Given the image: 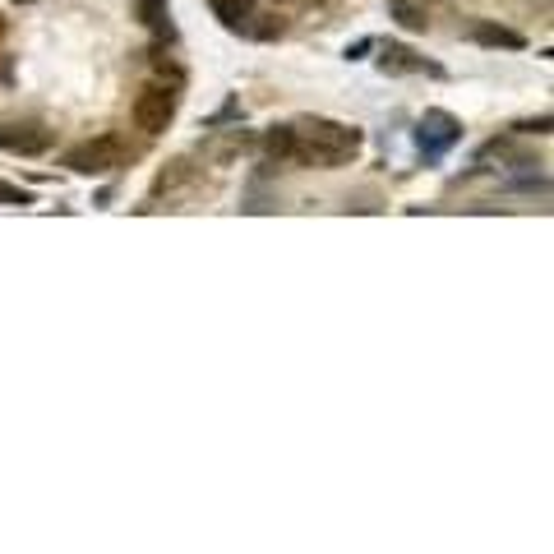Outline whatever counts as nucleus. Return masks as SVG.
Listing matches in <instances>:
<instances>
[{
    "label": "nucleus",
    "instance_id": "nucleus-1",
    "mask_svg": "<svg viewBox=\"0 0 554 554\" xmlns=\"http://www.w3.org/2000/svg\"><path fill=\"white\" fill-rule=\"evenodd\" d=\"M291 134H296V162L301 167H324V171L356 162V153L365 144V134L356 125L328 121V116H301L291 125Z\"/></svg>",
    "mask_w": 554,
    "mask_h": 554
},
{
    "label": "nucleus",
    "instance_id": "nucleus-2",
    "mask_svg": "<svg viewBox=\"0 0 554 554\" xmlns=\"http://www.w3.org/2000/svg\"><path fill=\"white\" fill-rule=\"evenodd\" d=\"M125 157H130V148H125L116 134H97V139L74 144L70 153L61 157V167L74 171V176H111V171L125 167Z\"/></svg>",
    "mask_w": 554,
    "mask_h": 554
},
{
    "label": "nucleus",
    "instance_id": "nucleus-3",
    "mask_svg": "<svg viewBox=\"0 0 554 554\" xmlns=\"http://www.w3.org/2000/svg\"><path fill=\"white\" fill-rule=\"evenodd\" d=\"M458 144H462V121H458V116L444 111V107L425 111L421 125H416V148H421L425 162H439L448 148H458Z\"/></svg>",
    "mask_w": 554,
    "mask_h": 554
},
{
    "label": "nucleus",
    "instance_id": "nucleus-4",
    "mask_svg": "<svg viewBox=\"0 0 554 554\" xmlns=\"http://www.w3.org/2000/svg\"><path fill=\"white\" fill-rule=\"evenodd\" d=\"M181 111V93L171 84H148L144 93L134 97V125L144 134H162Z\"/></svg>",
    "mask_w": 554,
    "mask_h": 554
},
{
    "label": "nucleus",
    "instance_id": "nucleus-5",
    "mask_svg": "<svg viewBox=\"0 0 554 554\" xmlns=\"http://www.w3.org/2000/svg\"><path fill=\"white\" fill-rule=\"evenodd\" d=\"M51 148V130L42 121H5L0 125V153L37 157Z\"/></svg>",
    "mask_w": 554,
    "mask_h": 554
},
{
    "label": "nucleus",
    "instance_id": "nucleus-6",
    "mask_svg": "<svg viewBox=\"0 0 554 554\" xmlns=\"http://www.w3.org/2000/svg\"><path fill=\"white\" fill-rule=\"evenodd\" d=\"M379 47V70L384 74H434L439 79V65H430L425 56H416L411 47H402V42H374Z\"/></svg>",
    "mask_w": 554,
    "mask_h": 554
},
{
    "label": "nucleus",
    "instance_id": "nucleus-7",
    "mask_svg": "<svg viewBox=\"0 0 554 554\" xmlns=\"http://www.w3.org/2000/svg\"><path fill=\"white\" fill-rule=\"evenodd\" d=\"M245 148H250V134H245L241 125H236V130H227L222 139H204V157H208V162H217V167H231Z\"/></svg>",
    "mask_w": 554,
    "mask_h": 554
},
{
    "label": "nucleus",
    "instance_id": "nucleus-8",
    "mask_svg": "<svg viewBox=\"0 0 554 554\" xmlns=\"http://www.w3.org/2000/svg\"><path fill=\"white\" fill-rule=\"evenodd\" d=\"M471 42H481V47H499V51H522L527 47V37L518 28H504V24H476L471 28Z\"/></svg>",
    "mask_w": 554,
    "mask_h": 554
},
{
    "label": "nucleus",
    "instance_id": "nucleus-9",
    "mask_svg": "<svg viewBox=\"0 0 554 554\" xmlns=\"http://www.w3.org/2000/svg\"><path fill=\"white\" fill-rule=\"evenodd\" d=\"M259 148H264L268 162H296V134H291V125H268Z\"/></svg>",
    "mask_w": 554,
    "mask_h": 554
},
{
    "label": "nucleus",
    "instance_id": "nucleus-10",
    "mask_svg": "<svg viewBox=\"0 0 554 554\" xmlns=\"http://www.w3.org/2000/svg\"><path fill=\"white\" fill-rule=\"evenodd\" d=\"M194 176H199V167H190L185 157H176V162H167V167L157 171L153 194H181L185 185H194Z\"/></svg>",
    "mask_w": 554,
    "mask_h": 554
},
{
    "label": "nucleus",
    "instance_id": "nucleus-11",
    "mask_svg": "<svg viewBox=\"0 0 554 554\" xmlns=\"http://www.w3.org/2000/svg\"><path fill=\"white\" fill-rule=\"evenodd\" d=\"M208 5H213V14L231 28V33H241V28L250 24V14H254V0H208Z\"/></svg>",
    "mask_w": 554,
    "mask_h": 554
},
{
    "label": "nucleus",
    "instance_id": "nucleus-12",
    "mask_svg": "<svg viewBox=\"0 0 554 554\" xmlns=\"http://www.w3.org/2000/svg\"><path fill=\"white\" fill-rule=\"evenodd\" d=\"M393 19L402 28H411V33H421L430 24V10H425V0H393Z\"/></svg>",
    "mask_w": 554,
    "mask_h": 554
},
{
    "label": "nucleus",
    "instance_id": "nucleus-13",
    "mask_svg": "<svg viewBox=\"0 0 554 554\" xmlns=\"http://www.w3.org/2000/svg\"><path fill=\"white\" fill-rule=\"evenodd\" d=\"M134 10H139V24L153 28V33H167V0H134Z\"/></svg>",
    "mask_w": 554,
    "mask_h": 554
},
{
    "label": "nucleus",
    "instance_id": "nucleus-14",
    "mask_svg": "<svg viewBox=\"0 0 554 554\" xmlns=\"http://www.w3.org/2000/svg\"><path fill=\"white\" fill-rule=\"evenodd\" d=\"M0 204H33V194L28 190H19V185H10V181H0Z\"/></svg>",
    "mask_w": 554,
    "mask_h": 554
},
{
    "label": "nucleus",
    "instance_id": "nucleus-15",
    "mask_svg": "<svg viewBox=\"0 0 554 554\" xmlns=\"http://www.w3.org/2000/svg\"><path fill=\"white\" fill-rule=\"evenodd\" d=\"M365 51H374V37H361V42H351V47H347V61H365Z\"/></svg>",
    "mask_w": 554,
    "mask_h": 554
},
{
    "label": "nucleus",
    "instance_id": "nucleus-16",
    "mask_svg": "<svg viewBox=\"0 0 554 554\" xmlns=\"http://www.w3.org/2000/svg\"><path fill=\"white\" fill-rule=\"evenodd\" d=\"M550 125H554L550 116H541V121H522V125H518V134H550Z\"/></svg>",
    "mask_w": 554,
    "mask_h": 554
},
{
    "label": "nucleus",
    "instance_id": "nucleus-17",
    "mask_svg": "<svg viewBox=\"0 0 554 554\" xmlns=\"http://www.w3.org/2000/svg\"><path fill=\"white\" fill-rule=\"evenodd\" d=\"M0 37H5V14H0Z\"/></svg>",
    "mask_w": 554,
    "mask_h": 554
},
{
    "label": "nucleus",
    "instance_id": "nucleus-18",
    "mask_svg": "<svg viewBox=\"0 0 554 554\" xmlns=\"http://www.w3.org/2000/svg\"><path fill=\"white\" fill-rule=\"evenodd\" d=\"M14 5H37V0H14Z\"/></svg>",
    "mask_w": 554,
    "mask_h": 554
}]
</instances>
